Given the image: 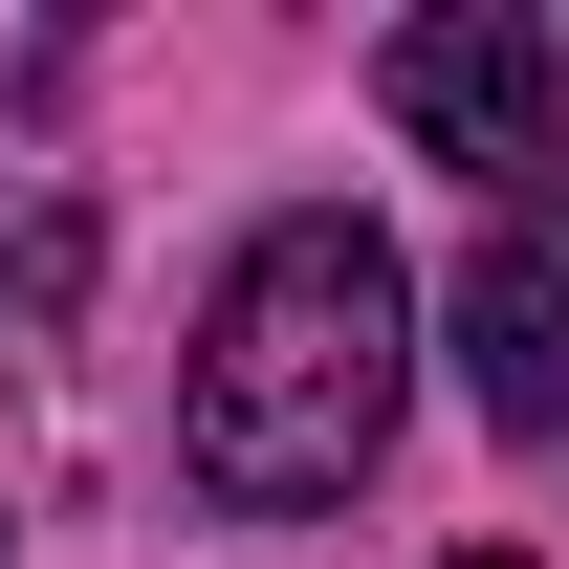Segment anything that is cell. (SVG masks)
<instances>
[{"instance_id": "1", "label": "cell", "mask_w": 569, "mask_h": 569, "mask_svg": "<svg viewBox=\"0 0 569 569\" xmlns=\"http://www.w3.org/2000/svg\"><path fill=\"white\" fill-rule=\"evenodd\" d=\"M395 351H417V284L351 198H284L241 263H219L198 351H176V460L198 503L284 526V503H351L372 438H395Z\"/></svg>"}, {"instance_id": "2", "label": "cell", "mask_w": 569, "mask_h": 569, "mask_svg": "<svg viewBox=\"0 0 569 569\" xmlns=\"http://www.w3.org/2000/svg\"><path fill=\"white\" fill-rule=\"evenodd\" d=\"M395 132L417 153H460V176H548V132H569V44L526 22V0H438V22H395Z\"/></svg>"}, {"instance_id": "3", "label": "cell", "mask_w": 569, "mask_h": 569, "mask_svg": "<svg viewBox=\"0 0 569 569\" xmlns=\"http://www.w3.org/2000/svg\"><path fill=\"white\" fill-rule=\"evenodd\" d=\"M460 395H482L503 438L569 417V198H503L482 263H460Z\"/></svg>"}, {"instance_id": "4", "label": "cell", "mask_w": 569, "mask_h": 569, "mask_svg": "<svg viewBox=\"0 0 569 569\" xmlns=\"http://www.w3.org/2000/svg\"><path fill=\"white\" fill-rule=\"evenodd\" d=\"M67 284H88V176L22 153V176H0V351H44V329H67Z\"/></svg>"}, {"instance_id": "5", "label": "cell", "mask_w": 569, "mask_h": 569, "mask_svg": "<svg viewBox=\"0 0 569 569\" xmlns=\"http://www.w3.org/2000/svg\"><path fill=\"white\" fill-rule=\"evenodd\" d=\"M460 569H526V548H460Z\"/></svg>"}]
</instances>
